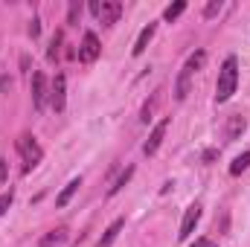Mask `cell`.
Wrapping results in <instances>:
<instances>
[{
    "mask_svg": "<svg viewBox=\"0 0 250 247\" xmlns=\"http://www.w3.org/2000/svg\"><path fill=\"white\" fill-rule=\"evenodd\" d=\"M248 166H250V151H245V154H239V157L230 163V175H242Z\"/></svg>",
    "mask_w": 250,
    "mask_h": 247,
    "instance_id": "obj_16",
    "label": "cell"
},
{
    "mask_svg": "<svg viewBox=\"0 0 250 247\" xmlns=\"http://www.w3.org/2000/svg\"><path fill=\"white\" fill-rule=\"evenodd\" d=\"M166 128H169V120H160V123L154 125V131H151V137L146 140V145H143V151L151 157L157 148H160V143H163V137H166Z\"/></svg>",
    "mask_w": 250,
    "mask_h": 247,
    "instance_id": "obj_7",
    "label": "cell"
},
{
    "mask_svg": "<svg viewBox=\"0 0 250 247\" xmlns=\"http://www.w3.org/2000/svg\"><path fill=\"white\" fill-rule=\"evenodd\" d=\"M90 12L99 18V23H105V26H114L117 21H120V15H123V3L120 0H93L90 3Z\"/></svg>",
    "mask_w": 250,
    "mask_h": 247,
    "instance_id": "obj_3",
    "label": "cell"
},
{
    "mask_svg": "<svg viewBox=\"0 0 250 247\" xmlns=\"http://www.w3.org/2000/svg\"><path fill=\"white\" fill-rule=\"evenodd\" d=\"M160 99H163V90H154L151 102H146V105H143V111H140V120H143V123H148V120H151V114H154V108L160 105Z\"/></svg>",
    "mask_w": 250,
    "mask_h": 247,
    "instance_id": "obj_13",
    "label": "cell"
},
{
    "mask_svg": "<svg viewBox=\"0 0 250 247\" xmlns=\"http://www.w3.org/2000/svg\"><path fill=\"white\" fill-rule=\"evenodd\" d=\"M15 145H18V151H21V157H23V172H32V169L41 163V157H44L41 145L35 143V137H32V134H21Z\"/></svg>",
    "mask_w": 250,
    "mask_h": 247,
    "instance_id": "obj_2",
    "label": "cell"
},
{
    "mask_svg": "<svg viewBox=\"0 0 250 247\" xmlns=\"http://www.w3.org/2000/svg\"><path fill=\"white\" fill-rule=\"evenodd\" d=\"M221 6H224L221 0H209V3H207V9H204V18H215V15L221 12Z\"/></svg>",
    "mask_w": 250,
    "mask_h": 247,
    "instance_id": "obj_19",
    "label": "cell"
},
{
    "mask_svg": "<svg viewBox=\"0 0 250 247\" xmlns=\"http://www.w3.org/2000/svg\"><path fill=\"white\" fill-rule=\"evenodd\" d=\"M29 35H32V38L41 35V21H38V18H32V23H29Z\"/></svg>",
    "mask_w": 250,
    "mask_h": 247,
    "instance_id": "obj_22",
    "label": "cell"
},
{
    "mask_svg": "<svg viewBox=\"0 0 250 247\" xmlns=\"http://www.w3.org/2000/svg\"><path fill=\"white\" fill-rule=\"evenodd\" d=\"M245 131V117H230V123H227V140H239V134Z\"/></svg>",
    "mask_w": 250,
    "mask_h": 247,
    "instance_id": "obj_14",
    "label": "cell"
},
{
    "mask_svg": "<svg viewBox=\"0 0 250 247\" xmlns=\"http://www.w3.org/2000/svg\"><path fill=\"white\" fill-rule=\"evenodd\" d=\"M198 221H201V204H192V206H187V215L181 221V233H178L181 242H187L189 236H192V230H195Z\"/></svg>",
    "mask_w": 250,
    "mask_h": 247,
    "instance_id": "obj_6",
    "label": "cell"
},
{
    "mask_svg": "<svg viewBox=\"0 0 250 247\" xmlns=\"http://www.w3.org/2000/svg\"><path fill=\"white\" fill-rule=\"evenodd\" d=\"M184 12H187V0H178V3H172V6H166L163 18H166V21L172 23V21H175V18H181Z\"/></svg>",
    "mask_w": 250,
    "mask_h": 247,
    "instance_id": "obj_15",
    "label": "cell"
},
{
    "mask_svg": "<svg viewBox=\"0 0 250 247\" xmlns=\"http://www.w3.org/2000/svg\"><path fill=\"white\" fill-rule=\"evenodd\" d=\"M99 53H102V47H99L96 32H84V38H82V50H79V59H82L84 64H90V62L99 59Z\"/></svg>",
    "mask_w": 250,
    "mask_h": 247,
    "instance_id": "obj_4",
    "label": "cell"
},
{
    "mask_svg": "<svg viewBox=\"0 0 250 247\" xmlns=\"http://www.w3.org/2000/svg\"><path fill=\"white\" fill-rule=\"evenodd\" d=\"M123 227H125V218H117V221L105 230V236H102V242H99V245H102V247H111L114 242H117V236H120V230H123Z\"/></svg>",
    "mask_w": 250,
    "mask_h": 247,
    "instance_id": "obj_12",
    "label": "cell"
},
{
    "mask_svg": "<svg viewBox=\"0 0 250 247\" xmlns=\"http://www.w3.org/2000/svg\"><path fill=\"white\" fill-rule=\"evenodd\" d=\"M79 186H82V178H73V181L62 189V195L56 198V206H67V204H70V198L79 192Z\"/></svg>",
    "mask_w": 250,
    "mask_h": 247,
    "instance_id": "obj_11",
    "label": "cell"
},
{
    "mask_svg": "<svg viewBox=\"0 0 250 247\" xmlns=\"http://www.w3.org/2000/svg\"><path fill=\"white\" fill-rule=\"evenodd\" d=\"M50 99H53V108H56V111H64V99H67V79H64V73H59V76H56Z\"/></svg>",
    "mask_w": 250,
    "mask_h": 247,
    "instance_id": "obj_8",
    "label": "cell"
},
{
    "mask_svg": "<svg viewBox=\"0 0 250 247\" xmlns=\"http://www.w3.org/2000/svg\"><path fill=\"white\" fill-rule=\"evenodd\" d=\"M59 47H62V32H56L53 41H50V50H47V59H50V62L59 59Z\"/></svg>",
    "mask_w": 250,
    "mask_h": 247,
    "instance_id": "obj_17",
    "label": "cell"
},
{
    "mask_svg": "<svg viewBox=\"0 0 250 247\" xmlns=\"http://www.w3.org/2000/svg\"><path fill=\"white\" fill-rule=\"evenodd\" d=\"M154 29H157V23H148V26H146V29L140 32V38H137V44H134V50H131L134 56H143V53H146V47H148V41L154 38Z\"/></svg>",
    "mask_w": 250,
    "mask_h": 247,
    "instance_id": "obj_10",
    "label": "cell"
},
{
    "mask_svg": "<svg viewBox=\"0 0 250 247\" xmlns=\"http://www.w3.org/2000/svg\"><path fill=\"white\" fill-rule=\"evenodd\" d=\"M32 105L35 111H44L47 105V76L44 73H32Z\"/></svg>",
    "mask_w": 250,
    "mask_h": 247,
    "instance_id": "obj_5",
    "label": "cell"
},
{
    "mask_svg": "<svg viewBox=\"0 0 250 247\" xmlns=\"http://www.w3.org/2000/svg\"><path fill=\"white\" fill-rule=\"evenodd\" d=\"M236 84H239V62L236 56H230L227 62L221 64L218 70V84H215V102H227L233 93H236Z\"/></svg>",
    "mask_w": 250,
    "mask_h": 247,
    "instance_id": "obj_1",
    "label": "cell"
},
{
    "mask_svg": "<svg viewBox=\"0 0 250 247\" xmlns=\"http://www.w3.org/2000/svg\"><path fill=\"white\" fill-rule=\"evenodd\" d=\"M6 178H9V163H6V160L0 157V186L6 184Z\"/></svg>",
    "mask_w": 250,
    "mask_h": 247,
    "instance_id": "obj_23",
    "label": "cell"
},
{
    "mask_svg": "<svg viewBox=\"0 0 250 247\" xmlns=\"http://www.w3.org/2000/svg\"><path fill=\"white\" fill-rule=\"evenodd\" d=\"M12 201H15V195H12V189H9V192H3V195H0V215H6V209H9V206H12Z\"/></svg>",
    "mask_w": 250,
    "mask_h": 247,
    "instance_id": "obj_21",
    "label": "cell"
},
{
    "mask_svg": "<svg viewBox=\"0 0 250 247\" xmlns=\"http://www.w3.org/2000/svg\"><path fill=\"white\" fill-rule=\"evenodd\" d=\"M79 15H82V6H79V3H76V0H73V3H70V12H67V23H70V26H73V23H76V21H79Z\"/></svg>",
    "mask_w": 250,
    "mask_h": 247,
    "instance_id": "obj_20",
    "label": "cell"
},
{
    "mask_svg": "<svg viewBox=\"0 0 250 247\" xmlns=\"http://www.w3.org/2000/svg\"><path fill=\"white\" fill-rule=\"evenodd\" d=\"M192 247H215V242H212V239H195Z\"/></svg>",
    "mask_w": 250,
    "mask_h": 247,
    "instance_id": "obj_24",
    "label": "cell"
},
{
    "mask_svg": "<svg viewBox=\"0 0 250 247\" xmlns=\"http://www.w3.org/2000/svg\"><path fill=\"white\" fill-rule=\"evenodd\" d=\"M131 175H134V169L128 166V169H125L123 175H120V181H117V184H114V186H111V189H108V195H117V192H120V189H123L125 184H128V178H131Z\"/></svg>",
    "mask_w": 250,
    "mask_h": 247,
    "instance_id": "obj_18",
    "label": "cell"
},
{
    "mask_svg": "<svg viewBox=\"0 0 250 247\" xmlns=\"http://www.w3.org/2000/svg\"><path fill=\"white\" fill-rule=\"evenodd\" d=\"M64 242H67V227H56V230H50V233L38 242V247H62Z\"/></svg>",
    "mask_w": 250,
    "mask_h": 247,
    "instance_id": "obj_9",
    "label": "cell"
}]
</instances>
